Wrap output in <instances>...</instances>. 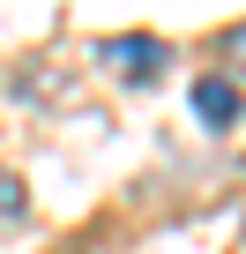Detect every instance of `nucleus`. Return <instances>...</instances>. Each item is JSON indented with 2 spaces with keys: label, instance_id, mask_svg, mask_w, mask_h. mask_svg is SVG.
<instances>
[{
  "label": "nucleus",
  "instance_id": "1",
  "mask_svg": "<svg viewBox=\"0 0 246 254\" xmlns=\"http://www.w3.org/2000/svg\"><path fill=\"white\" fill-rule=\"evenodd\" d=\"M97 53H104V67H112L119 82H157V75L172 67V45H164V38H104Z\"/></svg>",
  "mask_w": 246,
  "mask_h": 254
},
{
  "label": "nucleus",
  "instance_id": "2",
  "mask_svg": "<svg viewBox=\"0 0 246 254\" xmlns=\"http://www.w3.org/2000/svg\"><path fill=\"white\" fill-rule=\"evenodd\" d=\"M194 120H201V127H231V120H239L231 75H201V82H194Z\"/></svg>",
  "mask_w": 246,
  "mask_h": 254
},
{
  "label": "nucleus",
  "instance_id": "3",
  "mask_svg": "<svg viewBox=\"0 0 246 254\" xmlns=\"http://www.w3.org/2000/svg\"><path fill=\"white\" fill-rule=\"evenodd\" d=\"M216 53H224V67H231V75H246V23H231V30L216 38Z\"/></svg>",
  "mask_w": 246,
  "mask_h": 254
}]
</instances>
